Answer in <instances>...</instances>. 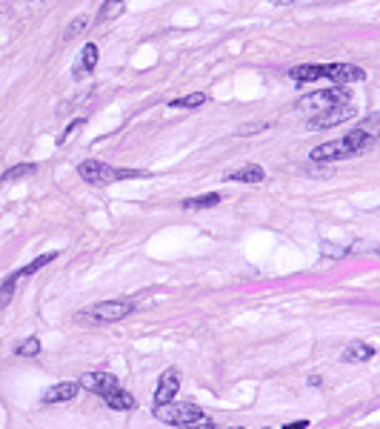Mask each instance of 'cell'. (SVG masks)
<instances>
[{
    "instance_id": "f1b7e54d",
    "label": "cell",
    "mask_w": 380,
    "mask_h": 429,
    "mask_svg": "<svg viewBox=\"0 0 380 429\" xmlns=\"http://www.w3.org/2000/svg\"><path fill=\"white\" fill-rule=\"evenodd\" d=\"M269 4H275V6H291L294 0H269Z\"/></svg>"
},
{
    "instance_id": "52a82bcc",
    "label": "cell",
    "mask_w": 380,
    "mask_h": 429,
    "mask_svg": "<svg viewBox=\"0 0 380 429\" xmlns=\"http://www.w3.org/2000/svg\"><path fill=\"white\" fill-rule=\"evenodd\" d=\"M323 77L334 80V86H346V83H355V80H363L366 72L355 63H329L323 66Z\"/></svg>"
},
{
    "instance_id": "ba28073f",
    "label": "cell",
    "mask_w": 380,
    "mask_h": 429,
    "mask_svg": "<svg viewBox=\"0 0 380 429\" xmlns=\"http://www.w3.org/2000/svg\"><path fill=\"white\" fill-rule=\"evenodd\" d=\"M181 390V372L178 369H166L157 380V392H155V404H169V401H175Z\"/></svg>"
},
{
    "instance_id": "e0dca14e",
    "label": "cell",
    "mask_w": 380,
    "mask_h": 429,
    "mask_svg": "<svg viewBox=\"0 0 380 429\" xmlns=\"http://www.w3.org/2000/svg\"><path fill=\"white\" fill-rule=\"evenodd\" d=\"M291 77L298 80V83L317 80V77H323V66H320V63H303V66H294V69H291Z\"/></svg>"
},
{
    "instance_id": "30bf717a",
    "label": "cell",
    "mask_w": 380,
    "mask_h": 429,
    "mask_svg": "<svg viewBox=\"0 0 380 429\" xmlns=\"http://www.w3.org/2000/svg\"><path fill=\"white\" fill-rule=\"evenodd\" d=\"M341 141H343V146H346V155H349V158H352V155H363V152H366V149H372V143H374L372 132H366V129H355V132L343 135Z\"/></svg>"
},
{
    "instance_id": "d6986e66",
    "label": "cell",
    "mask_w": 380,
    "mask_h": 429,
    "mask_svg": "<svg viewBox=\"0 0 380 429\" xmlns=\"http://www.w3.org/2000/svg\"><path fill=\"white\" fill-rule=\"evenodd\" d=\"M18 283H20V275H18V272L9 275L4 283H0V309H6V307L12 304V297H15V292H18Z\"/></svg>"
},
{
    "instance_id": "4fadbf2b",
    "label": "cell",
    "mask_w": 380,
    "mask_h": 429,
    "mask_svg": "<svg viewBox=\"0 0 380 429\" xmlns=\"http://www.w3.org/2000/svg\"><path fill=\"white\" fill-rule=\"evenodd\" d=\"M374 358V350L369 347V343H349V347L343 350V355H341V361L343 364H366V361H372Z\"/></svg>"
},
{
    "instance_id": "9c48e42d",
    "label": "cell",
    "mask_w": 380,
    "mask_h": 429,
    "mask_svg": "<svg viewBox=\"0 0 380 429\" xmlns=\"http://www.w3.org/2000/svg\"><path fill=\"white\" fill-rule=\"evenodd\" d=\"M341 158H349L346 155V146L343 141H329V143H320L317 149H312L309 160L315 163H332V160H341Z\"/></svg>"
},
{
    "instance_id": "6da1fadb",
    "label": "cell",
    "mask_w": 380,
    "mask_h": 429,
    "mask_svg": "<svg viewBox=\"0 0 380 429\" xmlns=\"http://www.w3.org/2000/svg\"><path fill=\"white\" fill-rule=\"evenodd\" d=\"M155 418L172 426H186V423H197L206 421L203 409L192 401H169V404H155Z\"/></svg>"
},
{
    "instance_id": "ac0fdd59",
    "label": "cell",
    "mask_w": 380,
    "mask_h": 429,
    "mask_svg": "<svg viewBox=\"0 0 380 429\" xmlns=\"http://www.w3.org/2000/svg\"><path fill=\"white\" fill-rule=\"evenodd\" d=\"M123 9H126V0H106L103 9L98 12V23H112V20H117V18L123 15Z\"/></svg>"
},
{
    "instance_id": "277c9868",
    "label": "cell",
    "mask_w": 380,
    "mask_h": 429,
    "mask_svg": "<svg viewBox=\"0 0 380 429\" xmlns=\"http://www.w3.org/2000/svg\"><path fill=\"white\" fill-rule=\"evenodd\" d=\"M77 175L92 186H106V184H114V166L103 160H83L77 166Z\"/></svg>"
},
{
    "instance_id": "8992f818",
    "label": "cell",
    "mask_w": 380,
    "mask_h": 429,
    "mask_svg": "<svg viewBox=\"0 0 380 429\" xmlns=\"http://www.w3.org/2000/svg\"><path fill=\"white\" fill-rule=\"evenodd\" d=\"M80 390H89V392H95V395H100V398H106V395H112L117 386H120V380L112 375V372H86L80 378Z\"/></svg>"
},
{
    "instance_id": "7c38bea8",
    "label": "cell",
    "mask_w": 380,
    "mask_h": 429,
    "mask_svg": "<svg viewBox=\"0 0 380 429\" xmlns=\"http://www.w3.org/2000/svg\"><path fill=\"white\" fill-rule=\"evenodd\" d=\"M263 178H266V172L258 163H246L243 169L229 172V181H235V184H263Z\"/></svg>"
},
{
    "instance_id": "4316f807",
    "label": "cell",
    "mask_w": 380,
    "mask_h": 429,
    "mask_svg": "<svg viewBox=\"0 0 380 429\" xmlns=\"http://www.w3.org/2000/svg\"><path fill=\"white\" fill-rule=\"evenodd\" d=\"M181 429H212V423H206V421H197V423H186Z\"/></svg>"
},
{
    "instance_id": "8fae6325",
    "label": "cell",
    "mask_w": 380,
    "mask_h": 429,
    "mask_svg": "<svg viewBox=\"0 0 380 429\" xmlns=\"http://www.w3.org/2000/svg\"><path fill=\"white\" fill-rule=\"evenodd\" d=\"M80 392V386L77 383H58V386H49V390L44 392V404H66V401H72L74 395Z\"/></svg>"
},
{
    "instance_id": "44dd1931",
    "label": "cell",
    "mask_w": 380,
    "mask_h": 429,
    "mask_svg": "<svg viewBox=\"0 0 380 429\" xmlns=\"http://www.w3.org/2000/svg\"><path fill=\"white\" fill-rule=\"evenodd\" d=\"M203 103H206V95H203V92H192V95H186V98L169 101V106H172V109H197V106H203Z\"/></svg>"
},
{
    "instance_id": "f546056e",
    "label": "cell",
    "mask_w": 380,
    "mask_h": 429,
    "mask_svg": "<svg viewBox=\"0 0 380 429\" xmlns=\"http://www.w3.org/2000/svg\"><path fill=\"white\" fill-rule=\"evenodd\" d=\"M232 429H240V426H232Z\"/></svg>"
},
{
    "instance_id": "3957f363",
    "label": "cell",
    "mask_w": 380,
    "mask_h": 429,
    "mask_svg": "<svg viewBox=\"0 0 380 429\" xmlns=\"http://www.w3.org/2000/svg\"><path fill=\"white\" fill-rule=\"evenodd\" d=\"M135 307L129 304V300H103V304H95L86 315H77V321L83 324V321H100V324H117V321H123L126 315H129Z\"/></svg>"
},
{
    "instance_id": "83f0119b",
    "label": "cell",
    "mask_w": 380,
    "mask_h": 429,
    "mask_svg": "<svg viewBox=\"0 0 380 429\" xmlns=\"http://www.w3.org/2000/svg\"><path fill=\"white\" fill-rule=\"evenodd\" d=\"M306 426H309L306 421H294V423H286L283 429H306Z\"/></svg>"
},
{
    "instance_id": "7402d4cb",
    "label": "cell",
    "mask_w": 380,
    "mask_h": 429,
    "mask_svg": "<svg viewBox=\"0 0 380 429\" xmlns=\"http://www.w3.org/2000/svg\"><path fill=\"white\" fill-rule=\"evenodd\" d=\"M55 257H58V252H46V255H40V257H34V261H32L29 267H23V269H20L18 275H20V278H26V275H34L37 269H44L46 264H52Z\"/></svg>"
},
{
    "instance_id": "484cf974",
    "label": "cell",
    "mask_w": 380,
    "mask_h": 429,
    "mask_svg": "<svg viewBox=\"0 0 380 429\" xmlns=\"http://www.w3.org/2000/svg\"><path fill=\"white\" fill-rule=\"evenodd\" d=\"M80 123H83V120H80V117H77V120H74V123H69V126H66V132H63V138H60V143H66V141H69V135H72V132H74V129H77V126H80Z\"/></svg>"
},
{
    "instance_id": "603a6c76",
    "label": "cell",
    "mask_w": 380,
    "mask_h": 429,
    "mask_svg": "<svg viewBox=\"0 0 380 429\" xmlns=\"http://www.w3.org/2000/svg\"><path fill=\"white\" fill-rule=\"evenodd\" d=\"M40 350H44V347H40V340H37V338H26V340L20 343V347L15 350V355H18V358H37Z\"/></svg>"
},
{
    "instance_id": "9a60e30c",
    "label": "cell",
    "mask_w": 380,
    "mask_h": 429,
    "mask_svg": "<svg viewBox=\"0 0 380 429\" xmlns=\"http://www.w3.org/2000/svg\"><path fill=\"white\" fill-rule=\"evenodd\" d=\"M103 401H106V406H112V409H117V412H129V409H135V398L129 395V390H123V386H117V390H114L112 395H106Z\"/></svg>"
},
{
    "instance_id": "d4e9b609",
    "label": "cell",
    "mask_w": 380,
    "mask_h": 429,
    "mask_svg": "<svg viewBox=\"0 0 380 429\" xmlns=\"http://www.w3.org/2000/svg\"><path fill=\"white\" fill-rule=\"evenodd\" d=\"M143 169H114V181H129V178H143Z\"/></svg>"
},
{
    "instance_id": "2e32d148",
    "label": "cell",
    "mask_w": 380,
    "mask_h": 429,
    "mask_svg": "<svg viewBox=\"0 0 380 429\" xmlns=\"http://www.w3.org/2000/svg\"><path fill=\"white\" fill-rule=\"evenodd\" d=\"M34 172H37V166H34V163H18V166H12V169H6V172H4V178H0V184H15V181H23V178L34 175Z\"/></svg>"
},
{
    "instance_id": "7a4b0ae2",
    "label": "cell",
    "mask_w": 380,
    "mask_h": 429,
    "mask_svg": "<svg viewBox=\"0 0 380 429\" xmlns=\"http://www.w3.org/2000/svg\"><path fill=\"white\" fill-rule=\"evenodd\" d=\"M346 101H349V95L343 92V86H332V89H320V92L301 98L294 109L303 115H317V112H326V109H332L337 103H346Z\"/></svg>"
},
{
    "instance_id": "5b68a950",
    "label": "cell",
    "mask_w": 380,
    "mask_h": 429,
    "mask_svg": "<svg viewBox=\"0 0 380 429\" xmlns=\"http://www.w3.org/2000/svg\"><path fill=\"white\" fill-rule=\"evenodd\" d=\"M349 117H355V106L346 101V103H337V106H332V109H326V112L312 115V117H309V129H332V126L343 123V120H349Z\"/></svg>"
},
{
    "instance_id": "5bb4252c",
    "label": "cell",
    "mask_w": 380,
    "mask_h": 429,
    "mask_svg": "<svg viewBox=\"0 0 380 429\" xmlns=\"http://www.w3.org/2000/svg\"><path fill=\"white\" fill-rule=\"evenodd\" d=\"M95 66H98V46H95V43H86V46H83V52H80V58H77V66H74V77H83V75H89Z\"/></svg>"
},
{
    "instance_id": "cb8c5ba5",
    "label": "cell",
    "mask_w": 380,
    "mask_h": 429,
    "mask_svg": "<svg viewBox=\"0 0 380 429\" xmlns=\"http://www.w3.org/2000/svg\"><path fill=\"white\" fill-rule=\"evenodd\" d=\"M86 26H89V18H86V15H80V18H74V20H72V26L66 29V34H63V37H66V40H72L77 32H83Z\"/></svg>"
},
{
    "instance_id": "ffe728a7",
    "label": "cell",
    "mask_w": 380,
    "mask_h": 429,
    "mask_svg": "<svg viewBox=\"0 0 380 429\" xmlns=\"http://www.w3.org/2000/svg\"><path fill=\"white\" fill-rule=\"evenodd\" d=\"M218 203H221V195L209 192V195H197V198L183 200V209H209V206H218Z\"/></svg>"
}]
</instances>
